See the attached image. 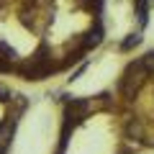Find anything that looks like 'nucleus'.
I'll use <instances>...</instances> for the list:
<instances>
[{"label":"nucleus","instance_id":"1","mask_svg":"<svg viewBox=\"0 0 154 154\" xmlns=\"http://www.w3.org/2000/svg\"><path fill=\"white\" fill-rule=\"evenodd\" d=\"M149 77H152V72H149L146 62L139 57V59H134L131 64L123 69L121 75V82H118V88H121V93L126 95V98H134V95L139 93V88H141L144 82H146Z\"/></svg>","mask_w":154,"mask_h":154},{"label":"nucleus","instance_id":"2","mask_svg":"<svg viewBox=\"0 0 154 154\" xmlns=\"http://www.w3.org/2000/svg\"><path fill=\"white\" fill-rule=\"evenodd\" d=\"M13 128H16V118H13V116H8L5 121L0 123V149H3V152H5V146L11 144Z\"/></svg>","mask_w":154,"mask_h":154},{"label":"nucleus","instance_id":"3","mask_svg":"<svg viewBox=\"0 0 154 154\" xmlns=\"http://www.w3.org/2000/svg\"><path fill=\"white\" fill-rule=\"evenodd\" d=\"M126 134H128V136H134V139H141L144 136V128H141V123H139V121H128L126 123Z\"/></svg>","mask_w":154,"mask_h":154},{"label":"nucleus","instance_id":"4","mask_svg":"<svg viewBox=\"0 0 154 154\" xmlns=\"http://www.w3.org/2000/svg\"><path fill=\"white\" fill-rule=\"evenodd\" d=\"M98 44H100V28H95V31L88 33V38H85V46L90 49V46H98Z\"/></svg>","mask_w":154,"mask_h":154},{"label":"nucleus","instance_id":"5","mask_svg":"<svg viewBox=\"0 0 154 154\" xmlns=\"http://www.w3.org/2000/svg\"><path fill=\"white\" fill-rule=\"evenodd\" d=\"M139 41H141V36H139V33H131V36H128V38L123 41L121 46H123V49H131V46H136Z\"/></svg>","mask_w":154,"mask_h":154},{"label":"nucleus","instance_id":"6","mask_svg":"<svg viewBox=\"0 0 154 154\" xmlns=\"http://www.w3.org/2000/svg\"><path fill=\"white\" fill-rule=\"evenodd\" d=\"M0 100H3V103L13 100V98H11V90H8V88H3V85H0Z\"/></svg>","mask_w":154,"mask_h":154}]
</instances>
